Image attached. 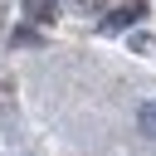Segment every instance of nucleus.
Instances as JSON below:
<instances>
[{
    "mask_svg": "<svg viewBox=\"0 0 156 156\" xmlns=\"http://www.w3.org/2000/svg\"><path fill=\"white\" fill-rule=\"evenodd\" d=\"M136 127H141V132H146V136L156 141V102H146V107L136 112Z\"/></svg>",
    "mask_w": 156,
    "mask_h": 156,
    "instance_id": "obj_2",
    "label": "nucleus"
},
{
    "mask_svg": "<svg viewBox=\"0 0 156 156\" xmlns=\"http://www.w3.org/2000/svg\"><path fill=\"white\" fill-rule=\"evenodd\" d=\"M136 20H141V0H132V5L112 10V20H102V29L112 34V29H127V24H136Z\"/></svg>",
    "mask_w": 156,
    "mask_h": 156,
    "instance_id": "obj_1",
    "label": "nucleus"
}]
</instances>
